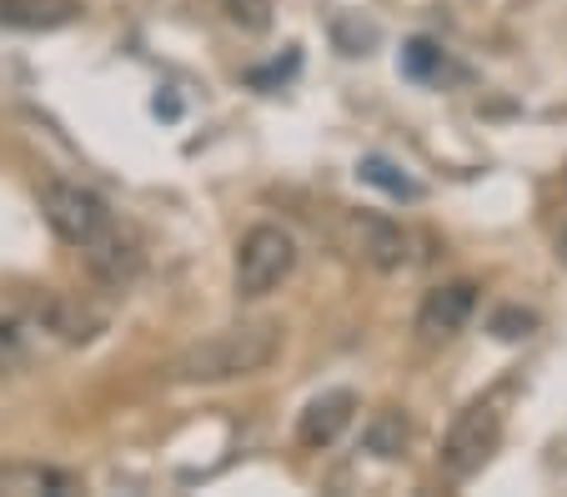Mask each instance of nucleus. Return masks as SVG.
<instances>
[{
    "label": "nucleus",
    "mask_w": 567,
    "mask_h": 497,
    "mask_svg": "<svg viewBox=\"0 0 567 497\" xmlns=\"http://www.w3.org/2000/svg\"><path fill=\"white\" fill-rule=\"evenodd\" d=\"M281 332L287 327L277 317H251V322H231L221 332L202 336L172 362L176 382H236L251 377V372L271 367L281 352Z\"/></svg>",
    "instance_id": "nucleus-1"
},
{
    "label": "nucleus",
    "mask_w": 567,
    "mask_h": 497,
    "mask_svg": "<svg viewBox=\"0 0 567 497\" xmlns=\"http://www.w3.org/2000/svg\"><path fill=\"white\" fill-rule=\"evenodd\" d=\"M291 267H297V241H291V231L261 221V227H251L247 237L236 241V267H231L236 297L261 302V297H271L281 281L291 277Z\"/></svg>",
    "instance_id": "nucleus-2"
},
{
    "label": "nucleus",
    "mask_w": 567,
    "mask_h": 497,
    "mask_svg": "<svg viewBox=\"0 0 567 497\" xmlns=\"http://www.w3.org/2000/svg\"><path fill=\"white\" fill-rule=\"evenodd\" d=\"M497 443H503V412L493 402H472L467 412H457L437 453L442 483H467L472 473H482V463L497 453Z\"/></svg>",
    "instance_id": "nucleus-3"
},
{
    "label": "nucleus",
    "mask_w": 567,
    "mask_h": 497,
    "mask_svg": "<svg viewBox=\"0 0 567 497\" xmlns=\"http://www.w3.org/2000/svg\"><path fill=\"white\" fill-rule=\"evenodd\" d=\"M41 211H45V221H51L55 237L71 241V247H81V251L116 227L111 206L81 182H45L41 186Z\"/></svg>",
    "instance_id": "nucleus-4"
},
{
    "label": "nucleus",
    "mask_w": 567,
    "mask_h": 497,
    "mask_svg": "<svg viewBox=\"0 0 567 497\" xmlns=\"http://www.w3.org/2000/svg\"><path fill=\"white\" fill-rule=\"evenodd\" d=\"M472 312H477V287H472V281H447V287H432V292L422 297V307H417L422 342H432V346L452 342V336L472 322Z\"/></svg>",
    "instance_id": "nucleus-5"
},
{
    "label": "nucleus",
    "mask_w": 567,
    "mask_h": 497,
    "mask_svg": "<svg viewBox=\"0 0 567 497\" xmlns=\"http://www.w3.org/2000/svg\"><path fill=\"white\" fill-rule=\"evenodd\" d=\"M347 231H352V251L377 271H402L408 267V231L386 217H372V211H352L347 217Z\"/></svg>",
    "instance_id": "nucleus-6"
},
{
    "label": "nucleus",
    "mask_w": 567,
    "mask_h": 497,
    "mask_svg": "<svg viewBox=\"0 0 567 497\" xmlns=\"http://www.w3.org/2000/svg\"><path fill=\"white\" fill-rule=\"evenodd\" d=\"M352 422H357V392H347V387L321 392L297 417V443L307 447V453H321V447H332Z\"/></svg>",
    "instance_id": "nucleus-7"
},
{
    "label": "nucleus",
    "mask_w": 567,
    "mask_h": 497,
    "mask_svg": "<svg viewBox=\"0 0 567 497\" xmlns=\"http://www.w3.org/2000/svg\"><path fill=\"white\" fill-rule=\"evenodd\" d=\"M31 317H35V322H41L51 336H61V342H71V346L91 342V336L106 327L96 307H86L81 297H65V292H41V297L31 302Z\"/></svg>",
    "instance_id": "nucleus-8"
},
{
    "label": "nucleus",
    "mask_w": 567,
    "mask_h": 497,
    "mask_svg": "<svg viewBox=\"0 0 567 497\" xmlns=\"http://www.w3.org/2000/svg\"><path fill=\"white\" fill-rule=\"evenodd\" d=\"M86 15L81 0H0V25L6 31H65Z\"/></svg>",
    "instance_id": "nucleus-9"
},
{
    "label": "nucleus",
    "mask_w": 567,
    "mask_h": 497,
    "mask_svg": "<svg viewBox=\"0 0 567 497\" xmlns=\"http://www.w3.org/2000/svg\"><path fill=\"white\" fill-rule=\"evenodd\" d=\"M75 487L81 483L51 463H0V493L6 497H65Z\"/></svg>",
    "instance_id": "nucleus-10"
},
{
    "label": "nucleus",
    "mask_w": 567,
    "mask_h": 497,
    "mask_svg": "<svg viewBox=\"0 0 567 497\" xmlns=\"http://www.w3.org/2000/svg\"><path fill=\"white\" fill-rule=\"evenodd\" d=\"M86 267H91V277H101L106 287H126V281L141 271V251L111 227L106 237L86 247Z\"/></svg>",
    "instance_id": "nucleus-11"
},
{
    "label": "nucleus",
    "mask_w": 567,
    "mask_h": 497,
    "mask_svg": "<svg viewBox=\"0 0 567 497\" xmlns=\"http://www.w3.org/2000/svg\"><path fill=\"white\" fill-rule=\"evenodd\" d=\"M408 443H412V427H408V412H396V407H382V412H372V422L362 427V447L372 457H402L408 453Z\"/></svg>",
    "instance_id": "nucleus-12"
},
{
    "label": "nucleus",
    "mask_w": 567,
    "mask_h": 497,
    "mask_svg": "<svg viewBox=\"0 0 567 497\" xmlns=\"http://www.w3.org/2000/svg\"><path fill=\"white\" fill-rule=\"evenodd\" d=\"M362 182H372V186H382L386 196H408V201H417V182H408V176L396 172L392 162H382V156H367L362 162Z\"/></svg>",
    "instance_id": "nucleus-13"
},
{
    "label": "nucleus",
    "mask_w": 567,
    "mask_h": 497,
    "mask_svg": "<svg viewBox=\"0 0 567 497\" xmlns=\"http://www.w3.org/2000/svg\"><path fill=\"white\" fill-rule=\"evenodd\" d=\"M487 332H493L497 342H523V336L537 332V312H527V307H497Z\"/></svg>",
    "instance_id": "nucleus-14"
},
{
    "label": "nucleus",
    "mask_w": 567,
    "mask_h": 497,
    "mask_svg": "<svg viewBox=\"0 0 567 497\" xmlns=\"http://www.w3.org/2000/svg\"><path fill=\"white\" fill-rule=\"evenodd\" d=\"M216 6L226 11V21L241 25V31H251V35L267 31V25H271V11H277L271 0H216Z\"/></svg>",
    "instance_id": "nucleus-15"
},
{
    "label": "nucleus",
    "mask_w": 567,
    "mask_h": 497,
    "mask_svg": "<svg viewBox=\"0 0 567 497\" xmlns=\"http://www.w3.org/2000/svg\"><path fill=\"white\" fill-rule=\"evenodd\" d=\"M402 65H408V76L432 81V76H442V65H447V55H442L432 41H412L408 51H402Z\"/></svg>",
    "instance_id": "nucleus-16"
},
{
    "label": "nucleus",
    "mask_w": 567,
    "mask_h": 497,
    "mask_svg": "<svg viewBox=\"0 0 567 497\" xmlns=\"http://www.w3.org/2000/svg\"><path fill=\"white\" fill-rule=\"evenodd\" d=\"M25 358V346H21V332H16L11 322H0V367H16V362Z\"/></svg>",
    "instance_id": "nucleus-17"
},
{
    "label": "nucleus",
    "mask_w": 567,
    "mask_h": 497,
    "mask_svg": "<svg viewBox=\"0 0 567 497\" xmlns=\"http://www.w3.org/2000/svg\"><path fill=\"white\" fill-rule=\"evenodd\" d=\"M557 261H563V267H567V227L557 231Z\"/></svg>",
    "instance_id": "nucleus-18"
},
{
    "label": "nucleus",
    "mask_w": 567,
    "mask_h": 497,
    "mask_svg": "<svg viewBox=\"0 0 567 497\" xmlns=\"http://www.w3.org/2000/svg\"><path fill=\"white\" fill-rule=\"evenodd\" d=\"M563 182H567V172H563Z\"/></svg>",
    "instance_id": "nucleus-19"
}]
</instances>
